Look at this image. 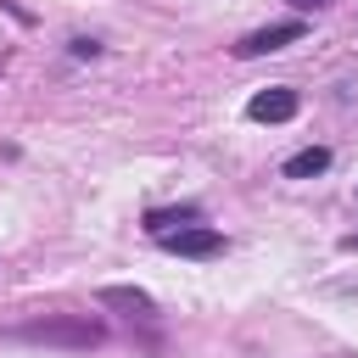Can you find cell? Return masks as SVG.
<instances>
[{
  "instance_id": "1",
  "label": "cell",
  "mask_w": 358,
  "mask_h": 358,
  "mask_svg": "<svg viewBox=\"0 0 358 358\" xmlns=\"http://www.w3.org/2000/svg\"><path fill=\"white\" fill-rule=\"evenodd\" d=\"M17 341H34V347H67V352H90V347H101V324L90 319V313H56V319H28V324H17L11 330Z\"/></svg>"
},
{
  "instance_id": "2",
  "label": "cell",
  "mask_w": 358,
  "mask_h": 358,
  "mask_svg": "<svg viewBox=\"0 0 358 358\" xmlns=\"http://www.w3.org/2000/svg\"><path fill=\"white\" fill-rule=\"evenodd\" d=\"M308 34V22L302 17H285V22H268V28H252V34H241L235 39V56H274V50H285V45H296Z\"/></svg>"
},
{
  "instance_id": "3",
  "label": "cell",
  "mask_w": 358,
  "mask_h": 358,
  "mask_svg": "<svg viewBox=\"0 0 358 358\" xmlns=\"http://www.w3.org/2000/svg\"><path fill=\"white\" fill-rule=\"evenodd\" d=\"M157 246L173 252V257H218L224 252V235L213 224H190V229H173V235H157Z\"/></svg>"
},
{
  "instance_id": "4",
  "label": "cell",
  "mask_w": 358,
  "mask_h": 358,
  "mask_svg": "<svg viewBox=\"0 0 358 358\" xmlns=\"http://www.w3.org/2000/svg\"><path fill=\"white\" fill-rule=\"evenodd\" d=\"M296 90H285V84H274V90H257L252 101H246V117L252 123H291L296 117Z\"/></svg>"
},
{
  "instance_id": "5",
  "label": "cell",
  "mask_w": 358,
  "mask_h": 358,
  "mask_svg": "<svg viewBox=\"0 0 358 358\" xmlns=\"http://www.w3.org/2000/svg\"><path fill=\"white\" fill-rule=\"evenodd\" d=\"M95 302H101V308H123L129 319H157V302H151V291H140V285H101Z\"/></svg>"
},
{
  "instance_id": "6",
  "label": "cell",
  "mask_w": 358,
  "mask_h": 358,
  "mask_svg": "<svg viewBox=\"0 0 358 358\" xmlns=\"http://www.w3.org/2000/svg\"><path fill=\"white\" fill-rule=\"evenodd\" d=\"M190 224H201V207H196V201L151 207V213H145V235H151V241H157V235H173V229H190Z\"/></svg>"
},
{
  "instance_id": "7",
  "label": "cell",
  "mask_w": 358,
  "mask_h": 358,
  "mask_svg": "<svg viewBox=\"0 0 358 358\" xmlns=\"http://www.w3.org/2000/svg\"><path fill=\"white\" fill-rule=\"evenodd\" d=\"M324 168H330V145H302V151H291L280 162V179H313Z\"/></svg>"
},
{
  "instance_id": "8",
  "label": "cell",
  "mask_w": 358,
  "mask_h": 358,
  "mask_svg": "<svg viewBox=\"0 0 358 358\" xmlns=\"http://www.w3.org/2000/svg\"><path fill=\"white\" fill-rule=\"evenodd\" d=\"M67 56H73V62H95V56H101V39H84V34H78V39H67Z\"/></svg>"
},
{
  "instance_id": "9",
  "label": "cell",
  "mask_w": 358,
  "mask_h": 358,
  "mask_svg": "<svg viewBox=\"0 0 358 358\" xmlns=\"http://www.w3.org/2000/svg\"><path fill=\"white\" fill-rule=\"evenodd\" d=\"M296 11H319V6H330V0H291Z\"/></svg>"
}]
</instances>
